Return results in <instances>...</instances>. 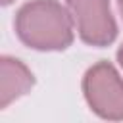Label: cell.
Segmentation results:
<instances>
[{"instance_id":"obj_5","label":"cell","mask_w":123,"mask_h":123,"mask_svg":"<svg viewBox=\"0 0 123 123\" xmlns=\"http://www.w3.org/2000/svg\"><path fill=\"white\" fill-rule=\"evenodd\" d=\"M117 62H119V65L123 67V44L117 48Z\"/></svg>"},{"instance_id":"obj_3","label":"cell","mask_w":123,"mask_h":123,"mask_svg":"<svg viewBox=\"0 0 123 123\" xmlns=\"http://www.w3.org/2000/svg\"><path fill=\"white\" fill-rule=\"evenodd\" d=\"M79 38L96 48L110 46L117 37V23L110 0H65Z\"/></svg>"},{"instance_id":"obj_6","label":"cell","mask_w":123,"mask_h":123,"mask_svg":"<svg viewBox=\"0 0 123 123\" xmlns=\"http://www.w3.org/2000/svg\"><path fill=\"white\" fill-rule=\"evenodd\" d=\"M117 4H119V12H121V19H123V0H117Z\"/></svg>"},{"instance_id":"obj_1","label":"cell","mask_w":123,"mask_h":123,"mask_svg":"<svg viewBox=\"0 0 123 123\" xmlns=\"http://www.w3.org/2000/svg\"><path fill=\"white\" fill-rule=\"evenodd\" d=\"M73 17L58 0H31L13 19L17 38L38 52H60L73 42Z\"/></svg>"},{"instance_id":"obj_7","label":"cell","mask_w":123,"mask_h":123,"mask_svg":"<svg viewBox=\"0 0 123 123\" xmlns=\"http://www.w3.org/2000/svg\"><path fill=\"white\" fill-rule=\"evenodd\" d=\"M13 0H2V6H8V4H12Z\"/></svg>"},{"instance_id":"obj_2","label":"cell","mask_w":123,"mask_h":123,"mask_svg":"<svg viewBox=\"0 0 123 123\" xmlns=\"http://www.w3.org/2000/svg\"><path fill=\"white\" fill-rule=\"evenodd\" d=\"M83 94L88 108L102 119H123V77L117 69L102 60L90 65L83 77Z\"/></svg>"},{"instance_id":"obj_4","label":"cell","mask_w":123,"mask_h":123,"mask_svg":"<svg viewBox=\"0 0 123 123\" xmlns=\"http://www.w3.org/2000/svg\"><path fill=\"white\" fill-rule=\"evenodd\" d=\"M35 85V75L17 58H0V110H6L12 102L25 96Z\"/></svg>"}]
</instances>
